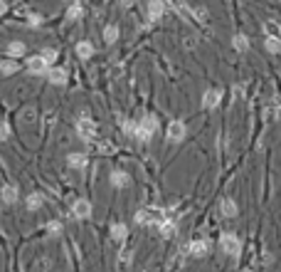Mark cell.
<instances>
[{
	"instance_id": "7c38bea8",
	"label": "cell",
	"mask_w": 281,
	"mask_h": 272,
	"mask_svg": "<svg viewBox=\"0 0 281 272\" xmlns=\"http://www.w3.org/2000/svg\"><path fill=\"white\" fill-rule=\"evenodd\" d=\"M67 164H69L72 168H76V171H82V168H87L89 159L84 156V153H69V156H67Z\"/></svg>"
},
{
	"instance_id": "d6a6232c",
	"label": "cell",
	"mask_w": 281,
	"mask_h": 272,
	"mask_svg": "<svg viewBox=\"0 0 281 272\" xmlns=\"http://www.w3.org/2000/svg\"><path fill=\"white\" fill-rule=\"evenodd\" d=\"M47 230H50V232H62V225H59V223H55V220H52V223H50V225H47Z\"/></svg>"
},
{
	"instance_id": "3957f363",
	"label": "cell",
	"mask_w": 281,
	"mask_h": 272,
	"mask_svg": "<svg viewBox=\"0 0 281 272\" xmlns=\"http://www.w3.org/2000/svg\"><path fill=\"white\" fill-rule=\"evenodd\" d=\"M155 131H158V122H155V116H146L143 122H138V134H136V139H138V141H148Z\"/></svg>"
},
{
	"instance_id": "83f0119b",
	"label": "cell",
	"mask_w": 281,
	"mask_h": 272,
	"mask_svg": "<svg viewBox=\"0 0 281 272\" xmlns=\"http://www.w3.org/2000/svg\"><path fill=\"white\" fill-rule=\"evenodd\" d=\"M190 13H192L200 22H207V18H210V13H207L205 8H195V10H190Z\"/></svg>"
},
{
	"instance_id": "30bf717a",
	"label": "cell",
	"mask_w": 281,
	"mask_h": 272,
	"mask_svg": "<svg viewBox=\"0 0 281 272\" xmlns=\"http://www.w3.org/2000/svg\"><path fill=\"white\" fill-rule=\"evenodd\" d=\"M163 13H166V0H150L148 3V18L153 22L163 18Z\"/></svg>"
},
{
	"instance_id": "f546056e",
	"label": "cell",
	"mask_w": 281,
	"mask_h": 272,
	"mask_svg": "<svg viewBox=\"0 0 281 272\" xmlns=\"http://www.w3.org/2000/svg\"><path fill=\"white\" fill-rule=\"evenodd\" d=\"M8 136H10V126L5 122H0V141H8Z\"/></svg>"
},
{
	"instance_id": "603a6c76",
	"label": "cell",
	"mask_w": 281,
	"mask_h": 272,
	"mask_svg": "<svg viewBox=\"0 0 281 272\" xmlns=\"http://www.w3.org/2000/svg\"><path fill=\"white\" fill-rule=\"evenodd\" d=\"M104 40H106L109 45L118 40V27H116V25H109V27L104 30Z\"/></svg>"
},
{
	"instance_id": "1f68e13d",
	"label": "cell",
	"mask_w": 281,
	"mask_h": 272,
	"mask_svg": "<svg viewBox=\"0 0 281 272\" xmlns=\"http://www.w3.org/2000/svg\"><path fill=\"white\" fill-rule=\"evenodd\" d=\"M39 22H42L39 15H30V27H39Z\"/></svg>"
},
{
	"instance_id": "e575fe53",
	"label": "cell",
	"mask_w": 281,
	"mask_h": 272,
	"mask_svg": "<svg viewBox=\"0 0 281 272\" xmlns=\"http://www.w3.org/2000/svg\"><path fill=\"white\" fill-rule=\"evenodd\" d=\"M133 3H136V0H121V5H124V8H131Z\"/></svg>"
},
{
	"instance_id": "ac0fdd59",
	"label": "cell",
	"mask_w": 281,
	"mask_h": 272,
	"mask_svg": "<svg viewBox=\"0 0 281 272\" xmlns=\"http://www.w3.org/2000/svg\"><path fill=\"white\" fill-rule=\"evenodd\" d=\"M220 213H222L225 218H234V215H237V203H234L232 198H225V201L220 203Z\"/></svg>"
},
{
	"instance_id": "ba28073f",
	"label": "cell",
	"mask_w": 281,
	"mask_h": 272,
	"mask_svg": "<svg viewBox=\"0 0 281 272\" xmlns=\"http://www.w3.org/2000/svg\"><path fill=\"white\" fill-rule=\"evenodd\" d=\"M72 215H74L76 220L89 218V215H92V203H89V201H74V206H72Z\"/></svg>"
},
{
	"instance_id": "f1b7e54d",
	"label": "cell",
	"mask_w": 281,
	"mask_h": 272,
	"mask_svg": "<svg viewBox=\"0 0 281 272\" xmlns=\"http://www.w3.org/2000/svg\"><path fill=\"white\" fill-rule=\"evenodd\" d=\"M42 57H45L47 62H55V60H57V50H52V47H45V50H42Z\"/></svg>"
},
{
	"instance_id": "6da1fadb",
	"label": "cell",
	"mask_w": 281,
	"mask_h": 272,
	"mask_svg": "<svg viewBox=\"0 0 281 272\" xmlns=\"http://www.w3.org/2000/svg\"><path fill=\"white\" fill-rule=\"evenodd\" d=\"M76 134L82 141H92L96 139V124L92 122V116L87 111H82V116H79V122H76Z\"/></svg>"
},
{
	"instance_id": "836d02e7",
	"label": "cell",
	"mask_w": 281,
	"mask_h": 272,
	"mask_svg": "<svg viewBox=\"0 0 281 272\" xmlns=\"http://www.w3.org/2000/svg\"><path fill=\"white\" fill-rule=\"evenodd\" d=\"M8 13V3H5V0H0V15H5Z\"/></svg>"
},
{
	"instance_id": "9c48e42d",
	"label": "cell",
	"mask_w": 281,
	"mask_h": 272,
	"mask_svg": "<svg viewBox=\"0 0 281 272\" xmlns=\"http://www.w3.org/2000/svg\"><path fill=\"white\" fill-rule=\"evenodd\" d=\"M47 80L55 84V87H64L67 84V69L64 67H52L47 72Z\"/></svg>"
},
{
	"instance_id": "5b68a950",
	"label": "cell",
	"mask_w": 281,
	"mask_h": 272,
	"mask_svg": "<svg viewBox=\"0 0 281 272\" xmlns=\"http://www.w3.org/2000/svg\"><path fill=\"white\" fill-rule=\"evenodd\" d=\"M47 64H50V62H47L42 55H37V57H30V60H27V69H30L32 74H47V72H50Z\"/></svg>"
},
{
	"instance_id": "52a82bcc",
	"label": "cell",
	"mask_w": 281,
	"mask_h": 272,
	"mask_svg": "<svg viewBox=\"0 0 281 272\" xmlns=\"http://www.w3.org/2000/svg\"><path fill=\"white\" fill-rule=\"evenodd\" d=\"M185 134H187V129H185L183 122H170V126H168V141L178 144V141L185 139Z\"/></svg>"
},
{
	"instance_id": "d6986e66",
	"label": "cell",
	"mask_w": 281,
	"mask_h": 272,
	"mask_svg": "<svg viewBox=\"0 0 281 272\" xmlns=\"http://www.w3.org/2000/svg\"><path fill=\"white\" fill-rule=\"evenodd\" d=\"M232 42H234V50H237V52H247V50H249V37H247V35H234Z\"/></svg>"
},
{
	"instance_id": "8fae6325",
	"label": "cell",
	"mask_w": 281,
	"mask_h": 272,
	"mask_svg": "<svg viewBox=\"0 0 281 272\" xmlns=\"http://www.w3.org/2000/svg\"><path fill=\"white\" fill-rule=\"evenodd\" d=\"M220 99H222V92H220V89H207V92L203 94V106H205V109H215V106L220 104Z\"/></svg>"
},
{
	"instance_id": "2e32d148",
	"label": "cell",
	"mask_w": 281,
	"mask_h": 272,
	"mask_svg": "<svg viewBox=\"0 0 281 272\" xmlns=\"http://www.w3.org/2000/svg\"><path fill=\"white\" fill-rule=\"evenodd\" d=\"M0 201H5V203H15V201H18V188H15V186H10V183H5V186H3V190H0Z\"/></svg>"
},
{
	"instance_id": "9a60e30c",
	"label": "cell",
	"mask_w": 281,
	"mask_h": 272,
	"mask_svg": "<svg viewBox=\"0 0 281 272\" xmlns=\"http://www.w3.org/2000/svg\"><path fill=\"white\" fill-rule=\"evenodd\" d=\"M126 235H129V228H126L124 223H113V225H111V238H113L116 243H124Z\"/></svg>"
},
{
	"instance_id": "d4e9b609",
	"label": "cell",
	"mask_w": 281,
	"mask_h": 272,
	"mask_svg": "<svg viewBox=\"0 0 281 272\" xmlns=\"http://www.w3.org/2000/svg\"><path fill=\"white\" fill-rule=\"evenodd\" d=\"M27 208H30V210L42 208V196H39V193H32V196H27Z\"/></svg>"
},
{
	"instance_id": "ffe728a7",
	"label": "cell",
	"mask_w": 281,
	"mask_h": 272,
	"mask_svg": "<svg viewBox=\"0 0 281 272\" xmlns=\"http://www.w3.org/2000/svg\"><path fill=\"white\" fill-rule=\"evenodd\" d=\"M264 45H266V50L269 52H281V40H279V37H264Z\"/></svg>"
},
{
	"instance_id": "d590c367",
	"label": "cell",
	"mask_w": 281,
	"mask_h": 272,
	"mask_svg": "<svg viewBox=\"0 0 281 272\" xmlns=\"http://www.w3.org/2000/svg\"><path fill=\"white\" fill-rule=\"evenodd\" d=\"M242 272H252V270H242Z\"/></svg>"
},
{
	"instance_id": "e0dca14e",
	"label": "cell",
	"mask_w": 281,
	"mask_h": 272,
	"mask_svg": "<svg viewBox=\"0 0 281 272\" xmlns=\"http://www.w3.org/2000/svg\"><path fill=\"white\" fill-rule=\"evenodd\" d=\"M92 55H94V45L92 42H87V40L84 42H76V57L79 60H89Z\"/></svg>"
},
{
	"instance_id": "484cf974",
	"label": "cell",
	"mask_w": 281,
	"mask_h": 272,
	"mask_svg": "<svg viewBox=\"0 0 281 272\" xmlns=\"http://www.w3.org/2000/svg\"><path fill=\"white\" fill-rule=\"evenodd\" d=\"M264 27H266V35H269V37H279V40H281V27H279V22L269 20Z\"/></svg>"
},
{
	"instance_id": "5bb4252c",
	"label": "cell",
	"mask_w": 281,
	"mask_h": 272,
	"mask_svg": "<svg viewBox=\"0 0 281 272\" xmlns=\"http://www.w3.org/2000/svg\"><path fill=\"white\" fill-rule=\"evenodd\" d=\"M131 183V176L129 173H124V171H113L111 173V186L113 188H126Z\"/></svg>"
},
{
	"instance_id": "cb8c5ba5",
	"label": "cell",
	"mask_w": 281,
	"mask_h": 272,
	"mask_svg": "<svg viewBox=\"0 0 281 272\" xmlns=\"http://www.w3.org/2000/svg\"><path fill=\"white\" fill-rule=\"evenodd\" d=\"M8 55L10 57H22L25 55V45L22 42H10L8 45Z\"/></svg>"
},
{
	"instance_id": "4dcf8cb0",
	"label": "cell",
	"mask_w": 281,
	"mask_h": 272,
	"mask_svg": "<svg viewBox=\"0 0 281 272\" xmlns=\"http://www.w3.org/2000/svg\"><path fill=\"white\" fill-rule=\"evenodd\" d=\"M99 151H101V153H111V151H113V146H111V144H106V141H101V144H99Z\"/></svg>"
},
{
	"instance_id": "44dd1931",
	"label": "cell",
	"mask_w": 281,
	"mask_h": 272,
	"mask_svg": "<svg viewBox=\"0 0 281 272\" xmlns=\"http://www.w3.org/2000/svg\"><path fill=\"white\" fill-rule=\"evenodd\" d=\"M82 15H84V8L79 5V3H72V5H69V10H67V18H69V20H79Z\"/></svg>"
},
{
	"instance_id": "8992f818",
	"label": "cell",
	"mask_w": 281,
	"mask_h": 272,
	"mask_svg": "<svg viewBox=\"0 0 281 272\" xmlns=\"http://www.w3.org/2000/svg\"><path fill=\"white\" fill-rule=\"evenodd\" d=\"M183 250L190 252V255H195V257H205V255L210 252V243H207V240H192V243L185 245Z\"/></svg>"
},
{
	"instance_id": "277c9868",
	"label": "cell",
	"mask_w": 281,
	"mask_h": 272,
	"mask_svg": "<svg viewBox=\"0 0 281 272\" xmlns=\"http://www.w3.org/2000/svg\"><path fill=\"white\" fill-rule=\"evenodd\" d=\"M160 220H163V213L155 210V208H143L136 213V223L138 225H158Z\"/></svg>"
},
{
	"instance_id": "7a4b0ae2",
	"label": "cell",
	"mask_w": 281,
	"mask_h": 272,
	"mask_svg": "<svg viewBox=\"0 0 281 272\" xmlns=\"http://www.w3.org/2000/svg\"><path fill=\"white\" fill-rule=\"evenodd\" d=\"M220 248H222V252L237 257L239 250H242V243H239V238L234 235V232H225V235L220 238Z\"/></svg>"
},
{
	"instance_id": "4fadbf2b",
	"label": "cell",
	"mask_w": 281,
	"mask_h": 272,
	"mask_svg": "<svg viewBox=\"0 0 281 272\" xmlns=\"http://www.w3.org/2000/svg\"><path fill=\"white\" fill-rule=\"evenodd\" d=\"M158 230H160V235H163V238H173L175 235V220L163 218V220L158 223Z\"/></svg>"
},
{
	"instance_id": "7402d4cb",
	"label": "cell",
	"mask_w": 281,
	"mask_h": 272,
	"mask_svg": "<svg viewBox=\"0 0 281 272\" xmlns=\"http://www.w3.org/2000/svg\"><path fill=\"white\" fill-rule=\"evenodd\" d=\"M121 129H124V134H129V136L136 139V134H138V122H129V119H124V122H121Z\"/></svg>"
},
{
	"instance_id": "4316f807",
	"label": "cell",
	"mask_w": 281,
	"mask_h": 272,
	"mask_svg": "<svg viewBox=\"0 0 281 272\" xmlns=\"http://www.w3.org/2000/svg\"><path fill=\"white\" fill-rule=\"evenodd\" d=\"M0 72H3V74H15L18 72V62H0Z\"/></svg>"
}]
</instances>
